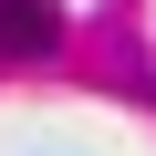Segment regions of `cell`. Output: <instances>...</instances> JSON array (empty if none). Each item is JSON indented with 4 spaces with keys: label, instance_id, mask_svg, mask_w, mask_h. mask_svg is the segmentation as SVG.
<instances>
[{
    "label": "cell",
    "instance_id": "cell-1",
    "mask_svg": "<svg viewBox=\"0 0 156 156\" xmlns=\"http://www.w3.org/2000/svg\"><path fill=\"white\" fill-rule=\"evenodd\" d=\"M52 0H11V11H0V42H11V52H52Z\"/></svg>",
    "mask_w": 156,
    "mask_h": 156
}]
</instances>
